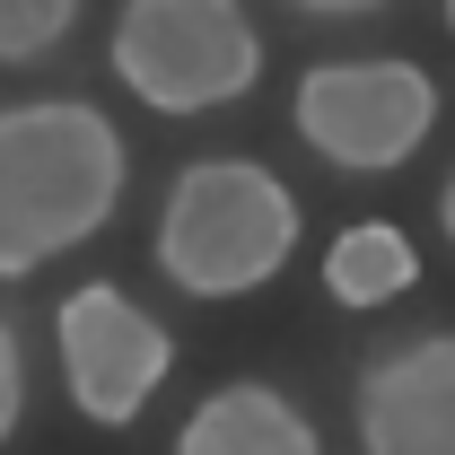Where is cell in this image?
Instances as JSON below:
<instances>
[{"label":"cell","instance_id":"11","mask_svg":"<svg viewBox=\"0 0 455 455\" xmlns=\"http://www.w3.org/2000/svg\"><path fill=\"white\" fill-rule=\"evenodd\" d=\"M438 228L455 236V175H447V193H438Z\"/></svg>","mask_w":455,"mask_h":455},{"label":"cell","instance_id":"8","mask_svg":"<svg viewBox=\"0 0 455 455\" xmlns=\"http://www.w3.org/2000/svg\"><path fill=\"white\" fill-rule=\"evenodd\" d=\"M411 281H420V254H411V236L395 220H350L333 236V254H324V298L359 307V315L411 298Z\"/></svg>","mask_w":455,"mask_h":455},{"label":"cell","instance_id":"1","mask_svg":"<svg viewBox=\"0 0 455 455\" xmlns=\"http://www.w3.org/2000/svg\"><path fill=\"white\" fill-rule=\"evenodd\" d=\"M123 132L88 97L0 106V281H36L53 254L88 245L123 211Z\"/></svg>","mask_w":455,"mask_h":455},{"label":"cell","instance_id":"9","mask_svg":"<svg viewBox=\"0 0 455 455\" xmlns=\"http://www.w3.org/2000/svg\"><path fill=\"white\" fill-rule=\"evenodd\" d=\"M79 27V0H0V61H36L70 44Z\"/></svg>","mask_w":455,"mask_h":455},{"label":"cell","instance_id":"4","mask_svg":"<svg viewBox=\"0 0 455 455\" xmlns=\"http://www.w3.org/2000/svg\"><path fill=\"white\" fill-rule=\"evenodd\" d=\"M298 140L341 175H386L438 132V79L403 53H359V61H315L298 79Z\"/></svg>","mask_w":455,"mask_h":455},{"label":"cell","instance_id":"7","mask_svg":"<svg viewBox=\"0 0 455 455\" xmlns=\"http://www.w3.org/2000/svg\"><path fill=\"white\" fill-rule=\"evenodd\" d=\"M175 455H324V438H315V420L281 386L228 377V386H211V395L184 411Z\"/></svg>","mask_w":455,"mask_h":455},{"label":"cell","instance_id":"10","mask_svg":"<svg viewBox=\"0 0 455 455\" xmlns=\"http://www.w3.org/2000/svg\"><path fill=\"white\" fill-rule=\"evenodd\" d=\"M18 420H27V341L0 315V447L18 438Z\"/></svg>","mask_w":455,"mask_h":455},{"label":"cell","instance_id":"3","mask_svg":"<svg viewBox=\"0 0 455 455\" xmlns=\"http://www.w3.org/2000/svg\"><path fill=\"white\" fill-rule=\"evenodd\" d=\"M106 53L149 114H220L263 79V27L236 0H123Z\"/></svg>","mask_w":455,"mask_h":455},{"label":"cell","instance_id":"5","mask_svg":"<svg viewBox=\"0 0 455 455\" xmlns=\"http://www.w3.org/2000/svg\"><path fill=\"white\" fill-rule=\"evenodd\" d=\"M53 341H61V386L79 403V420H97V429H132L175 368V333L149 307H132L114 281L70 289L53 307Z\"/></svg>","mask_w":455,"mask_h":455},{"label":"cell","instance_id":"2","mask_svg":"<svg viewBox=\"0 0 455 455\" xmlns=\"http://www.w3.org/2000/svg\"><path fill=\"white\" fill-rule=\"evenodd\" d=\"M298 254V193L263 158H193L175 167L158 211V272L184 298H254Z\"/></svg>","mask_w":455,"mask_h":455},{"label":"cell","instance_id":"12","mask_svg":"<svg viewBox=\"0 0 455 455\" xmlns=\"http://www.w3.org/2000/svg\"><path fill=\"white\" fill-rule=\"evenodd\" d=\"M447 36H455V0H447Z\"/></svg>","mask_w":455,"mask_h":455},{"label":"cell","instance_id":"6","mask_svg":"<svg viewBox=\"0 0 455 455\" xmlns=\"http://www.w3.org/2000/svg\"><path fill=\"white\" fill-rule=\"evenodd\" d=\"M359 455H455V333L395 341L350 386Z\"/></svg>","mask_w":455,"mask_h":455}]
</instances>
